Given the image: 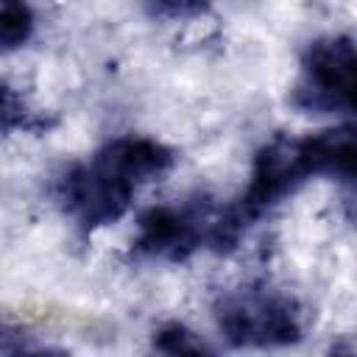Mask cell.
Returning a JSON list of instances; mask_svg holds the SVG:
<instances>
[{"instance_id":"7a4b0ae2","label":"cell","mask_w":357,"mask_h":357,"mask_svg":"<svg viewBox=\"0 0 357 357\" xmlns=\"http://www.w3.org/2000/svg\"><path fill=\"white\" fill-rule=\"evenodd\" d=\"M167 11H178V14H187V11H195L201 8L206 0H159Z\"/></svg>"},{"instance_id":"6da1fadb","label":"cell","mask_w":357,"mask_h":357,"mask_svg":"<svg viewBox=\"0 0 357 357\" xmlns=\"http://www.w3.org/2000/svg\"><path fill=\"white\" fill-rule=\"evenodd\" d=\"M31 28V14L28 6L22 0H6L3 3V17H0V31H3V42L11 47L17 42H22L28 36Z\"/></svg>"}]
</instances>
